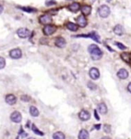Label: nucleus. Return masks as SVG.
Wrapping results in <instances>:
<instances>
[{"mask_svg": "<svg viewBox=\"0 0 131 139\" xmlns=\"http://www.w3.org/2000/svg\"><path fill=\"white\" fill-rule=\"evenodd\" d=\"M56 30H57V28L55 26L51 25V24H46L43 28V32L45 35L49 36V35H53Z\"/></svg>", "mask_w": 131, "mask_h": 139, "instance_id": "nucleus-3", "label": "nucleus"}, {"mask_svg": "<svg viewBox=\"0 0 131 139\" xmlns=\"http://www.w3.org/2000/svg\"><path fill=\"white\" fill-rule=\"evenodd\" d=\"M98 109L102 115H105L107 112V107L105 103H102L98 105Z\"/></svg>", "mask_w": 131, "mask_h": 139, "instance_id": "nucleus-19", "label": "nucleus"}, {"mask_svg": "<svg viewBox=\"0 0 131 139\" xmlns=\"http://www.w3.org/2000/svg\"><path fill=\"white\" fill-rule=\"evenodd\" d=\"M32 130L33 131V132L36 134V135H40V136H42V135H44V133L42 132V131H41L38 128L36 127L35 125H34V124H32Z\"/></svg>", "mask_w": 131, "mask_h": 139, "instance_id": "nucleus-24", "label": "nucleus"}, {"mask_svg": "<svg viewBox=\"0 0 131 139\" xmlns=\"http://www.w3.org/2000/svg\"><path fill=\"white\" fill-rule=\"evenodd\" d=\"M120 57H121V59H122L124 62H126V63H127V64H130L131 63V57L130 54H128V53H127V52H123V53L121 54Z\"/></svg>", "mask_w": 131, "mask_h": 139, "instance_id": "nucleus-16", "label": "nucleus"}, {"mask_svg": "<svg viewBox=\"0 0 131 139\" xmlns=\"http://www.w3.org/2000/svg\"><path fill=\"white\" fill-rule=\"evenodd\" d=\"M66 27L68 30H70L72 31H78V27L76 24L72 23V22H68L66 24Z\"/></svg>", "mask_w": 131, "mask_h": 139, "instance_id": "nucleus-22", "label": "nucleus"}, {"mask_svg": "<svg viewBox=\"0 0 131 139\" xmlns=\"http://www.w3.org/2000/svg\"><path fill=\"white\" fill-rule=\"evenodd\" d=\"M94 117H95L97 120H100V117H99L98 114H97V110H94Z\"/></svg>", "mask_w": 131, "mask_h": 139, "instance_id": "nucleus-32", "label": "nucleus"}, {"mask_svg": "<svg viewBox=\"0 0 131 139\" xmlns=\"http://www.w3.org/2000/svg\"><path fill=\"white\" fill-rule=\"evenodd\" d=\"M29 112L31 114V116H32L33 117H37L39 116V111L38 109L36 108L35 106H31L29 108Z\"/></svg>", "mask_w": 131, "mask_h": 139, "instance_id": "nucleus-20", "label": "nucleus"}, {"mask_svg": "<svg viewBox=\"0 0 131 139\" xmlns=\"http://www.w3.org/2000/svg\"><path fill=\"white\" fill-rule=\"evenodd\" d=\"M17 34L19 35V37L21 38H26L30 36L31 32L28 29H27L25 28H21L17 31Z\"/></svg>", "mask_w": 131, "mask_h": 139, "instance_id": "nucleus-4", "label": "nucleus"}, {"mask_svg": "<svg viewBox=\"0 0 131 139\" xmlns=\"http://www.w3.org/2000/svg\"><path fill=\"white\" fill-rule=\"evenodd\" d=\"M55 45L58 47L63 48L66 45V41L63 37H58L55 40Z\"/></svg>", "mask_w": 131, "mask_h": 139, "instance_id": "nucleus-14", "label": "nucleus"}, {"mask_svg": "<svg viewBox=\"0 0 131 139\" xmlns=\"http://www.w3.org/2000/svg\"><path fill=\"white\" fill-rule=\"evenodd\" d=\"M5 67V60L0 57V70L3 69Z\"/></svg>", "mask_w": 131, "mask_h": 139, "instance_id": "nucleus-27", "label": "nucleus"}, {"mask_svg": "<svg viewBox=\"0 0 131 139\" xmlns=\"http://www.w3.org/2000/svg\"><path fill=\"white\" fill-rule=\"evenodd\" d=\"M46 5L47 6H51V5H54L56 4V2L55 0H50V1H47L46 2Z\"/></svg>", "mask_w": 131, "mask_h": 139, "instance_id": "nucleus-30", "label": "nucleus"}, {"mask_svg": "<svg viewBox=\"0 0 131 139\" xmlns=\"http://www.w3.org/2000/svg\"><path fill=\"white\" fill-rule=\"evenodd\" d=\"M127 89H128V90H129V92L131 93V83L128 85V86H127Z\"/></svg>", "mask_w": 131, "mask_h": 139, "instance_id": "nucleus-34", "label": "nucleus"}, {"mask_svg": "<svg viewBox=\"0 0 131 139\" xmlns=\"http://www.w3.org/2000/svg\"><path fill=\"white\" fill-rule=\"evenodd\" d=\"M9 55H10V57H11L12 59H15V60H16V59H19V58H22V51H21L20 49H19V48H15V49H13V50H12L10 51Z\"/></svg>", "mask_w": 131, "mask_h": 139, "instance_id": "nucleus-6", "label": "nucleus"}, {"mask_svg": "<svg viewBox=\"0 0 131 139\" xmlns=\"http://www.w3.org/2000/svg\"><path fill=\"white\" fill-rule=\"evenodd\" d=\"M89 75H90V77L92 79V80H97L99 77H100V72L98 69H97L95 67H93L89 71Z\"/></svg>", "mask_w": 131, "mask_h": 139, "instance_id": "nucleus-9", "label": "nucleus"}, {"mask_svg": "<svg viewBox=\"0 0 131 139\" xmlns=\"http://www.w3.org/2000/svg\"><path fill=\"white\" fill-rule=\"evenodd\" d=\"M16 97L13 95V94H9L6 96L5 97V102L9 105H12L15 104L16 103Z\"/></svg>", "mask_w": 131, "mask_h": 139, "instance_id": "nucleus-12", "label": "nucleus"}, {"mask_svg": "<svg viewBox=\"0 0 131 139\" xmlns=\"http://www.w3.org/2000/svg\"><path fill=\"white\" fill-rule=\"evenodd\" d=\"M39 21L40 23L43 24H49L52 22V18L49 15H43L39 18Z\"/></svg>", "mask_w": 131, "mask_h": 139, "instance_id": "nucleus-7", "label": "nucleus"}, {"mask_svg": "<svg viewBox=\"0 0 131 139\" xmlns=\"http://www.w3.org/2000/svg\"><path fill=\"white\" fill-rule=\"evenodd\" d=\"M21 99L23 102H29L30 99H31V98L28 96H27V95H23V96H21Z\"/></svg>", "mask_w": 131, "mask_h": 139, "instance_id": "nucleus-28", "label": "nucleus"}, {"mask_svg": "<svg viewBox=\"0 0 131 139\" xmlns=\"http://www.w3.org/2000/svg\"><path fill=\"white\" fill-rule=\"evenodd\" d=\"M98 13H99V15L101 18H107L109 16V15L110 13V9L107 5H101L99 8Z\"/></svg>", "mask_w": 131, "mask_h": 139, "instance_id": "nucleus-2", "label": "nucleus"}, {"mask_svg": "<svg viewBox=\"0 0 131 139\" xmlns=\"http://www.w3.org/2000/svg\"><path fill=\"white\" fill-rule=\"evenodd\" d=\"M104 131L106 133H110V131H111L110 125H104Z\"/></svg>", "mask_w": 131, "mask_h": 139, "instance_id": "nucleus-29", "label": "nucleus"}, {"mask_svg": "<svg viewBox=\"0 0 131 139\" xmlns=\"http://www.w3.org/2000/svg\"><path fill=\"white\" fill-rule=\"evenodd\" d=\"M68 9L73 12H77L80 9V4L78 2H73L69 6Z\"/></svg>", "mask_w": 131, "mask_h": 139, "instance_id": "nucleus-17", "label": "nucleus"}, {"mask_svg": "<svg viewBox=\"0 0 131 139\" xmlns=\"http://www.w3.org/2000/svg\"><path fill=\"white\" fill-rule=\"evenodd\" d=\"M88 52L91 54V58L93 60H99L100 59L103 53L100 50V49L95 45H91L88 47Z\"/></svg>", "mask_w": 131, "mask_h": 139, "instance_id": "nucleus-1", "label": "nucleus"}, {"mask_svg": "<svg viewBox=\"0 0 131 139\" xmlns=\"http://www.w3.org/2000/svg\"><path fill=\"white\" fill-rule=\"evenodd\" d=\"M22 118V116L21 115V113L18 111H15L13 112L11 115V120L15 123H19L21 122Z\"/></svg>", "mask_w": 131, "mask_h": 139, "instance_id": "nucleus-5", "label": "nucleus"}, {"mask_svg": "<svg viewBox=\"0 0 131 139\" xmlns=\"http://www.w3.org/2000/svg\"><path fill=\"white\" fill-rule=\"evenodd\" d=\"M77 23L81 28L86 27V25L87 24V19H86V18L84 17V15H79L78 17V18H77Z\"/></svg>", "mask_w": 131, "mask_h": 139, "instance_id": "nucleus-10", "label": "nucleus"}, {"mask_svg": "<svg viewBox=\"0 0 131 139\" xmlns=\"http://www.w3.org/2000/svg\"><path fill=\"white\" fill-rule=\"evenodd\" d=\"M81 12L84 15H89L91 12V7L89 5H84L81 8Z\"/></svg>", "mask_w": 131, "mask_h": 139, "instance_id": "nucleus-21", "label": "nucleus"}, {"mask_svg": "<svg viewBox=\"0 0 131 139\" xmlns=\"http://www.w3.org/2000/svg\"><path fill=\"white\" fill-rule=\"evenodd\" d=\"M75 37H91V38H92L94 41H95L96 42H97V43H100V36L97 35L96 32H91V33H90L89 35H77V36H75Z\"/></svg>", "mask_w": 131, "mask_h": 139, "instance_id": "nucleus-8", "label": "nucleus"}, {"mask_svg": "<svg viewBox=\"0 0 131 139\" xmlns=\"http://www.w3.org/2000/svg\"><path fill=\"white\" fill-rule=\"evenodd\" d=\"M94 127H95V128H97V130H99V129H100V125H95Z\"/></svg>", "mask_w": 131, "mask_h": 139, "instance_id": "nucleus-35", "label": "nucleus"}, {"mask_svg": "<svg viewBox=\"0 0 131 139\" xmlns=\"http://www.w3.org/2000/svg\"><path fill=\"white\" fill-rule=\"evenodd\" d=\"M128 76H129V73H128L127 70H126L125 69H120L117 72V77L120 79L125 80L128 77Z\"/></svg>", "mask_w": 131, "mask_h": 139, "instance_id": "nucleus-13", "label": "nucleus"}, {"mask_svg": "<svg viewBox=\"0 0 131 139\" xmlns=\"http://www.w3.org/2000/svg\"><path fill=\"white\" fill-rule=\"evenodd\" d=\"M116 45H117V46L118 47H119L120 50H125V49L127 48V47H126V46H124V45H123V44H121V43H119V42H117V43H116Z\"/></svg>", "mask_w": 131, "mask_h": 139, "instance_id": "nucleus-31", "label": "nucleus"}, {"mask_svg": "<svg viewBox=\"0 0 131 139\" xmlns=\"http://www.w3.org/2000/svg\"><path fill=\"white\" fill-rule=\"evenodd\" d=\"M53 138L54 139H64L65 138V135L61 132V131H58V132H55L54 135H53Z\"/></svg>", "mask_w": 131, "mask_h": 139, "instance_id": "nucleus-23", "label": "nucleus"}, {"mask_svg": "<svg viewBox=\"0 0 131 139\" xmlns=\"http://www.w3.org/2000/svg\"><path fill=\"white\" fill-rule=\"evenodd\" d=\"M87 86H88V88H89L90 90H95L96 89H97V86H96L94 83H92V82H89V83H87Z\"/></svg>", "mask_w": 131, "mask_h": 139, "instance_id": "nucleus-26", "label": "nucleus"}, {"mask_svg": "<svg viewBox=\"0 0 131 139\" xmlns=\"http://www.w3.org/2000/svg\"><path fill=\"white\" fill-rule=\"evenodd\" d=\"M79 118L82 121H87L91 118V114L86 110H82L79 113Z\"/></svg>", "mask_w": 131, "mask_h": 139, "instance_id": "nucleus-11", "label": "nucleus"}, {"mask_svg": "<svg viewBox=\"0 0 131 139\" xmlns=\"http://www.w3.org/2000/svg\"><path fill=\"white\" fill-rule=\"evenodd\" d=\"M3 9H4L3 6H2V5H0V14H2V12H3Z\"/></svg>", "mask_w": 131, "mask_h": 139, "instance_id": "nucleus-33", "label": "nucleus"}, {"mask_svg": "<svg viewBox=\"0 0 131 139\" xmlns=\"http://www.w3.org/2000/svg\"><path fill=\"white\" fill-rule=\"evenodd\" d=\"M114 32L117 35L121 36V35H123V33H124V29H123V28L121 25L117 24V25H116L114 28Z\"/></svg>", "mask_w": 131, "mask_h": 139, "instance_id": "nucleus-15", "label": "nucleus"}, {"mask_svg": "<svg viewBox=\"0 0 131 139\" xmlns=\"http://www.w3.org/2000/svg\"><path fill=\"white\" fill-rule=\"evenodd\" d=\"M78 138L79 139H87L89 138V133L87 130L82 129L79 135H78Z\"/></svg>", "mask_w": 131, "mask_h": 139, "instance_id": "nucleus-18", "label": "nucleus"}, {"mask_svg": "<svg viewBox=\"0 0 131 139\" xmlns=\"http://www.w3.org/2000/svg\"><path fill=\"white\" fill-rule=\"evenodd\" d=\"M19 9H21L22 10H23L25 12H29V13L36 12V9H33V8H30V7H19Z\"/></svg>", "mask_w": 131, "mask_h": 139, "instance_id": "nucleus-25", "label": "nucleus"}]
</instances>
